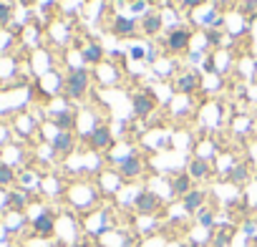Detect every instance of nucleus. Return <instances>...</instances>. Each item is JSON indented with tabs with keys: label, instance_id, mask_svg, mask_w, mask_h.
I'll list each match as a JSON object with an SVG mask.
<instances>
[{
	"label": "nucleus",
	"instance_id": "nucleus-1",
	"mask_svg": "<svg viewBox=\"0 0 257 247\" xmlns=\"http://www.w3.org/2000/svg\"><path fill=\"white\" fill-rule=\"evenodd\" d=\"M86 91H88V73H86L83 68L71 71L68 78H66V93H68L71 98H81Z\"/></svg>",
	"mask_w": 257,
	"mask_h": 247
},
{
	"label": "nucleus",
	"instance_id": "nucleus-2",
	"mask_svg": "<svg viewBox=\"0 0 257 247\" xmlns=\"http://www.w3.org/2000/svg\"><path fill=\"white\" fill-rule=\"evenodd\" d=\"M137 212L139 214H154L157 209H159V197L154 194V192H139V197H137Z\"/></svg>",
	"mask_w": 257,
	"mask_h": 247
},
{
	"label": "nucleus",
	"instance_id": "nucleus-3",
	"mask_svg": "<svg viewBox=\"0 0 257 247\" xmlns=\"http://www.w3.org/2000/svg\"><path fill=\"white\" fill-rule=\"evenodd\" d=\"M33 229H36V234H41V237H51V234L56 232V219H53V214H51V212H41V214L33 219Z\"/></svg>",
	"mask_w": 257,
	"mask_h": 247
},
{
	"label": "nucleus",
	"instance_id": "nucleus-4",
	"mask_svg": "<svg viewBox=\"0 0 257 247\" xmlns=\"http://www.w3.org/2000/svg\"><path fill=\"white\" fill-rule=\"evenodd\" d=\"M142 169H144V164H142V159H139L137 154H128V157L118 159V172H121L123 177H139Z\"/></svg>",
	"mask_w": 257,
	"mask_h": 247
},
{
	"label": "nucleus",
	"instance_id": "nucleus-5",
	"mask_svg": "<svg viewBox=\"0 0 257 247\" xmlns=\"http://www.w3.org/2000/svg\"><path fill=\"white\" fill-rule=\"evenodd\" d=\"M88 142H91V147H93V149H108V147H111V134H108V129H106V127H98V129H93V132H91Z\"/></svg>",
	"mask_w": 257,
	"mask_h": 247
},
{
	"label": "nucleus",
	"instance_id": "nucleus-6",
	"mask_svg": "<svg viewBox=\"0 0 257 247\" xmlns=\"http://www.w3.org/2000/svg\"><path fill=\"white\" fill-rule=\"evenodd\" d=\"M187 43H189V31H184V28H179L169 36V51H174V53L187 51Z\"/></svg>",
	"mask_w": 257,
	"mask_h": 247
},
{
	"label": "nucleus",
	"instance_id": "nucleus-7",
	"mask_svg": "<svg viewBox=\"0 0 257 247\" xmlns=\"http://www.w3.org/2000/svg\"><path fill=\"white\" fill-rule=\"evenodd\" d=\"M134 111L139 116H147L149 111H154V96L152 93H137L134 96Z\"/></svg>",
	"mask_w": 257,
	"mask_h": 247
},
{
	"label": "nucleus",
	"instance_id": "nucleus-8",
	"mask_svg": "<svg viewBox=\"0 0 257 247\" xmlns=\"http://www.w3.org/2000/svg\"><path fill=\"white\" fill-rule=\"evenodd\" d=\"M53 149L58 154H71L73 152V137H71V132H58L56 139H53Z\"/></svg>",
	"mask_w": 257,
	"mask_h": 247
},
{
	"label": "nucleus",
	"instance_id": "nucleus-9",
	"mask_svg": "<svg viewBox=\"0 0 257 247\" xmlns=\"http://www.w3.org/2000/svg\"><path fill=\"white\" fill-rule=\"evenodd\" d=\"M172 192H174L177 197H187V194L192 192V179H189L187 174L174 177V179H172Z\"/></svg>",
	"mask_w": 257,
	"mask_h": 247
},
{
	"label": "nucleus",
	"instance_id": "nucleus-10",
	"mask_svg": "<svg viewBox=\"0 0 257 247\" xmlns=\"http://www.w3.org/2000/svg\"><path fill=\"white\" fill-rule=\"evenodd\" d=\"M202 202H204V192L192 189V192L184 197V209H187V212H197V209L202 207Z\"/></svg>",
	"mask_w": 257,
	"mask_h": 247
},
{
	"label": "nucleus",
	"instance_id": "nucleus-11",
	"mask_svg": "<svg viewBox=\"0 0 257 247\" xmlns=\"http://www.w3.org/2000/svg\"><path fill=\"white\" fill-rule=\"evenodd\" d=\"M113 31H116V36H134L137 26H134V21H128V18H116Z\"/></svg>",
	"mask_w": 257,
	"mask_h": 247
},
{
	"label": "nucleus",
	"instance_id": "nucleus-12",
	"mask_svg": "<svg viewBox=\"0 0 257 247\" xmlns=\"http://www.w3.org/2000/svg\"><path fill=\"white\" fill-rule=\"evenodd\" d=\"M197 88H199V78L197 76H182L177 81V91H182V93H192Z\"/></svg>",
	"mask_w": 257,
	"mask_h": 247
},
{
	"label": "nucleus",
	"instance_id": "nucleus-13",
	"mask_svg": "<svg viewBox=\"0 0 257 247\" xmlns=\"http://www.w3.org/2000/svg\"><path fill=\"white\" fill-rule=\"evenodd\" d=\"M189 174H192L194 179H204V177L209 174V164H207L204 159H194V162L189 164Z\"/></svg>",
	"mask_w": 257,
	"mask_h": 247
},
{
	"label": "nucleus",
	"instance_id": "nucleus-14",
	"mask_svg": "<svg viewBox=\"0 0 257 247\" xmlns=\"http://www.w3.org/2000/svg\"><path fill=\"white\" fill-rule=\"evenodd\" d=\"M6 202H8V207H11V209L21 212V209H26V202H28V199H26V194H23V192H11Z\"/></svg>",
	"mask_w": 257,
	"mask_h": 247
},
{
	"label": "nucleus",
	"instance_id": "nucleus-15",
	"mask_svg": "<svg viewBox=\"0 0 257 247\" xmlns=\"http://www.w3.org/2000/svg\"><path fill=\"white\" fill-rule=\"evenodd\" d=\"M144 33H149V36H154V33H159V28H162V18L154 13V16H147L144 18Z\"/></svg>",
	"mask_w": 257,
	"mask_h": 247
},
{
	"label": "nucleus",
	"instance_id": "nucleus-16",
	"mask_svg": "<svg viewBox=\"0 0 257 247\" xmlns=\"http://www.w3.org/2000/svg\"><path fill=\"white\" fill-rule=\"evenodd\" d=\"M56 124H58V132H71V127H73V113H71V111H61V113L56 116Z\"/></svg>",
	"mask_w": 257,
	"mask_h": 247
},
{
	"label": "nucleus",
	"instance_id": "nucleus-17",
	"mask_svg": "<svg viewBox=\"0 0 257 247\" xmlns=\"http://www.w3.org/2000/svg\"><path fill=\"white\" fill-rule=\"evenodd\" d=\"M16 182V172L8 164H0V187H8Z\"/></svg>",
	"mask_w": 257,
	"mask_h": 247
},
{
	"label": "nucleus",
	"instance_id": "nucleus-18",
	"mask_svg": "<svg viewBox=\"0 0 257 247\" xmlns=\"http://www.w3.org/2000/svg\"><path fill=\"white\" fill-rule=\"evenodd\" d=\"M101 56H103L101 46H88V48L83 51V58H86L88 63H98V61H101Z\"/></svg>",
	"mask_w": 257,
	"mask_h": 247
},
{
	"label": "nucleus",
	"instance_id": "nucleus-19",
	"mask_svg": "<svg viewBox=\"0 0 257 247\" xmlns=\"http://www.w3.org/2000/svg\"><path fill=\"white\" fill-rule=\"evenodd\" d=\"M229 177H232V182H234V184H239V182H244V179H247V169H244V167H234Z\"/></svg>",
	"mask_w": 257,
	"mask_h": 247
},
{
	"label": "nucleus",
	"instance_id": "nucleus-20",
	"mask_svg": "<svg viewBox=\"0 0 257 247\" xmlns=\"http://www.w3.org/2000/svg\"><path fill=\"white\" fill-rule=\"evenodd\" d=\"M229 237H232V234H229L227 229H222V232H219V234L214 237V244H217V247H227V242H229Z\"/></svg>",
	"mask_w": 257,
	"mask_h": 247
},
{
	"label": "nucleus",
	"instance_id": "nucleus-21",
	"mask_svg": "<svg viewBox=\"0 0 257 247\" xmlns=\"http://www.w3.org/2000/svg\"><path fill=\"white\" fill-rule=\"evenodd\" d=\"M199 222H202L204 227H212V222H214V217H212L209 212H199Z\"/></svg>",
	"mask_w": 257,
	"mask_h": 247
},
{
	"label": "nucleus",
	"instance_id": "nucleus-22",
	"mask_svg": "<svg viewBox=\"0 0 257 247\" xmlns=\"http://www.w3.org/2000/svg\"><path fill=\"white\" fill-rule=\"evenodd\" d=\"M8 18H11V8L8 6H0V23H8Z\"/></svg>",
	"mask_w": 257,
	"mask_h": 247
},
{
	"label": "nucleus",
	"instance_id": "nucleus-23",
	"mask_svg": "<svg viewBox=\"0 0 257 247\" xmlns=\"http://www.w3.org/2000/svg\"><path fill=\"white\" fill-rule=\"evenodd\" d=\"M132 56L134 58H144V48H132Z\"/></svg>",
	"mask_w": 257,
	"mask_h": 247
},
{
	"label": "nucleus",
	"instance_id": "nucleus-24",
	"mask_svg": "<svg viewBox=\"0 0 257 247\" xmlns=\"http://www.w3.org/2000/svg\"><path fill=\"white\" fill-rule=\"evenodd\" d=\"M144 6H147L144 0H139V3H134V8H132V11H134V13H139V11H144Z\"/></svg>",
	"mask_w": 257,
	"mask_h": 247
},
{
	"label": "nucleus",
	"instance_id": "nucleus-25",
	"mask_svg": "<svg viewBox=\"0 0 257 247\" xmlns=\"http://www.w3.org/2000/svg\"><path fill=\"white\" fill-rule=\"evenodd\" d=\"M187 6H197V3H202V0H184Z\"/></svg>",
	"mask_w": 257,
	"mask_h": 247
},
{
	"label": "nucleus",
	"instance_id": "nucleus-26",
	"mask_svg": "<svg viewBox=\"0 0 257 247\" xmlns=\"http://www.w3.org/2000/svg\"><path fill=\"white\" fill-rule=\"evenodd\" d=\"M21 3H23V6H31V3H33V0H21Z\"/></svg>",
	"mask_w": 257,
	"mask_h": 247
}]
</instances>
